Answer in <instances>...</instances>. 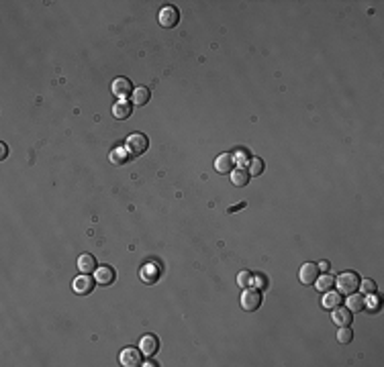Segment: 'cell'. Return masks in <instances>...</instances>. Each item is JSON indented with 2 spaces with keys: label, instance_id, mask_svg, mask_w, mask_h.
<instances>
[{
  "label": "cell",
  "instance_id": "obj_1",
  "mask_svg": "<svg viewBox=\"0 0 384 367\" xmlns=\"http://www.w3.org/2000/svg\"><path fill=\"white\" fill-rule=\"evenodd\" d=\"M335 286H337L339 294L349 296V294L357 292V288H360V276L353 274V272H343L335 278Z\"/></svg>",
  "mask_w": 384,
  "mask_h": 367
},
{
  "label": "cell",
  "instance_id": "obj_2",
  "mask_svg": "<svg viewBox=\"0 0 384 367\" xmlns=\"http://www.w3.org/2000/svg\"><path fill=\"white\" fill-rule=\"evenodd\" d=\"M147 147H149V139L143 133H131L125 141V149L131 157H137V155L145 153Z\"/></svg>",
  "mask_w": 384,
  "mask_h": 367
},
{
  "label": "cell",
  "instance_id": "obj_3",
  "mask_svg": "<svg viewBox=\"0 0 384 367\" xmlns=\"http://www.w3.org/2000/svg\"><path fill=\"white\" fill-rule=\"evenodd\" d=\"M262 304V294L258 288H245V292L241 294V308L245 312H255Z\"/></svg>",
  "mask_w": 384,
  "mask_h": 367
},
{
  "label": "cell",
  "instance_id": "obj_4",
  "mask_svg": "<svg viewBox=\"0 0 384 367\" xmlns=\"http://www.w3.org/2000/svg\"><path fill=\"white\" fill-rule=\"evenodd\" d=\"M158 20H160V24H162L164 29H172V27H176V24L180 22V12H178V8H176V6L166 4V6L160 10Z\"/></svg>",
  "mask_w": 384,
  "mask_h": 367
},
{
  "label": "cell",
  "instance_id": "obj_5",
  "mask_svg": "<svg viewBox=\"0 0 384 367\" xmlns=\"http://www.w3.org/2000/svg\"><path fill=\"white\" fill-rule=\"evenodd\" d=\"M119 361L123 367H139V365H143V351L135 349V347H127V349H123Z\"/></svg>",
  "mask_w": 384,
  "mask_h": 367
},
{
  "label": "cell",
  "instance_id": "obj_6",
  "mask_svg": "<svg viewBox=\"0 0 384 367\" xmlns=\"http://www.w3.org/2000/svg\"><path fill=\"white\" fill-rule=\"evenodd\" d=\"M94 284H96L94 278H90L88 274H82V276H78V278L74 280L72 288H74V292L78 294V296H88V294H92V290H94Z\"/></svg>",
  "mask_w": 384,
  "mask_h": 367
},
{
  "label": "cell",
  "instance_id": "obj_7",
  "mask_svg": "<svg viewBox=\"0 0 384 367\" xmlns=\"http://www.w3.org/2000/svg\"><path fill=\"white\" fill-rule=\"evenodd\" d=\"M115 278H117V274L111 266H98L94 270V280L98 286H111L115 282Z\"/></svg>",
  "mask_w": 384,
  "mask_h": 367
},
{
  "label": "cell",
  "instance_id": "obj_8",
  "mask_svg": "<svg viewBox=\"0 0 384 367\" xmlns=\"http://www.w3.org/2000/svg\"><path fill=\"white\" fill-rule=\"evenodd\" d=\"M139 349L143 351V355L151 357V355H156L160 351V340L156 334H143L141 340H139Z\"/></svg>",
  "mask_w": 384,
  "mask_h": 367
},
{
  "label": "cell",
  "instance_id": "obj_9",
  "mask_svg": "<svg viewBox=\"0 0 384 367\" xmlns=\"http://www.w3.org/2000/svg\"><path fill=\"white\" fill-rule=\"evenodd\" d=\"M111 90H113L115 96H119L121 100H125L129 94H133V84L127 80V78H117V80L113 82V86H111Z\"/></svg>",
  "mask_w": 384,
  "mask_h": 367
},
{
  "label": "cell",
  "instance_id": "obj_10",
  "mask_svg": "<svg viewBox=\"0 0 384 367\" xmlns=\"http://www.w3.org/2000/svg\"><path fill=\"white\" fill-rule=\"evenodd\" d=\"M331 320H333L337 326H349L351 320H353V314L349 308H343V306H337L333 308V314H331Z\"/></svg>",
  "mask_w": 384,
  "mask_h": 367
},
{
  "label": "cell",
  "instance_id": "obj_11",
  "mask_svg": "<svg viewBox=\"0 0 384 367\" xmlns=\"http://www.w3.org/2000/svg\"><path fill=\"white\" fill-rule=\"evenodd\" d=\"M319 278V268L317 264H304L298 272V280L304 284V286H309V284H315V280Z\"/></svg>",
  "mask_w": 384,
  "mask_h": 367
},
{
  "label": "cell",
  "instance_id": "obj_12",
  "mask_svg": "<svg viewBox=\"0 0 384 367\" xmlns=\"http://www.w3.org/2000/svg\"><path fill=\"white\" fill-rule=\"evenodd\" d=\"M131 112H133V102H129V100H119V102H115V106H113L115 118L125 120V118L131 116Z\"/></svg>",
  "mask_w": 384,
  "mask_h": 367
},
{
  "label": "cell",
  "instance_id": "obj_13",
  "mask_svg": "<svg viewBox=\"0 0 384 367\" xmlns=\"http://www.w3.org/2000/svg\"><path fill=\"white\" fill-rule=\"evenodd\" d=\"M235 168V162H233V155H229V153H223L219 155L217 160H215V170L219 174H231Z\"/></svg>",
  "mask_w": 384,
  "mask_h": 367
},
{
  "label": "cell",
  "instance_id": "obj_14",
  "mask_svg": "<svg viewBox=\"0 0 384 367\" xmlns=\"http://www.w3.org/2000/svg\"><path fill=\"white\" fill-rule=\"evenodd\" d=\"M160 274H162V268H160L158 264H147V266H143V270L139 272V276H141V280H143L145 284H153V282L160 278Z\"/></svg>",
  "mask_w": 384,
  "mask_h": 367
},
{
  "label": "cell",
  "instance_id": "obj_15",
  "mask_svg": "<svg viewBox=\"0 0 384 367\" xmlns=\"http://www.w3.org/2000/svg\"><path fill=\"white\" fill-rule=\"evenodd\" d=\"M96 268H98V264H96L94 255H90V253H82V255L78 257V270H80L82 274H92Z\"/></svg>",
  "mask_w": 384,
  "mask_h": 367
},
{
  "label": "cell",
  "instance_id": "obj_16",
  "mask_svg": "<svg viewBox=\"0 0 384 367\" xmlns=\"http://www.w3.org/2000/svg\"><path fill=\"white\" fill-rule=\"evenodd\" d=\"M129 153H127V149H125V145L123 147H115L113 151H111V164H115V166H125L127 162H129Z\"/></svg>",
  "mask_w": 384,
  "mask_h": 367
},
{
  "label": "cell",
  "instance_id": "obj_17",
  "mask_svg": "<svg viewBox=\"0 0 384 367\" xmlns=\"http://www.w3.org/2000/svg\"><path fill=\"white\" fill-rule=\"evenodd\" d=\"M249 172H247V168H235L233 172H231V182L235 184V186H247L249 184Z\"/></svg>",
  "mask_w": 384,
  "mask_h": 367
},
{
  "label": "cell",
  "instance_id": "obj_18",
  "mask_svg": "<svg viewBox=\"0 0 384 367\" xmlns=\"http://www.w3.org/2000/svg\"><path fill=\"white\" fill-rule=\"evenodd\" d=\"M149 96H151L149 88L139 86V88H135V90H133L131 102H133V104H137V106H143V104H147V102H149Z\"/></svg>",
  "mask_w": 384,
  "mask_h": 367
},
{
  "label": "cell",
  "instance_id": "obj_19",
  "mask_svg": "<svg viewBox=\"0 0 384 367\" xmlns=\"http://www.w3.org/2000/svg\"><path fill=\"white\" fill-rule=\"evenodd\" d=\"M323 308H327V310H333V308H337V306H341V296H339V292H325V298H323Z\"/></svg>",
  "mask_w": 384,
  "mask_h": 367
},
{
  "label": "cell",
  "instance_id": "obj_20",
  "mask_svg": "<svg viewBox=\"0 0 384 367\" xmlns=\"http://www.w3.org/2000/svg\"><path fill=\"white\" fill-rule=\"evenodd\" d=\"M335 286V278H331L329 274H325V276H319L317 280H315V288L323 294V292H329L331 288Z\"/></svg>",
  "mask_w": 384,
  "mask_h": 367
},
{
  "label": "cell",
  "instance_id": "obj_21",
  "mask_svg": "<svg viewBox=\"0 0 384 367\" xmlns=\"http://www.w3.org/2000/svg\"><path fill=\"white\" fill-rule=\"evenodd\" d=\"M347 308H349L351 312H362V310H364V296L357 294V292L349 294V298H347Z\"/></svg>",
  "mask_w": 384,
  "mask_h": 367
},
{
  "label": "cell",
  "instance_id": "obj_22",
  "mask_svg": "<svg viewBox=\"0 0 384 367\" xmlns=\"http://www.w3.org/2000/svg\"><path fill=\"white\" fill-rule=\"evenodd\" d=\"M364 310H370V312H378L380 310V298L374 294H366L364 298Z\"/></svg>",
  "mask_w": 384,
  "mask_h": 367
},
{
  "label": "cell",
  "instance_id": "obj_23",
  "mask_svg": "<svg viewBox=\"0 0 384 367\" xmlns=\"http://www.w3.org/2000/svg\"><path fill=\"white\" fill-rule=\"evenodd\" d=\"M337 340L341 345H349L351 340H353V330L349 328V326H341L339 330H337Z\"/></svg>",
  "mask_w": 384,
  "mask_h": 367
},
{
  "label": "cell",
  "instance_id": "obj_24",
  "mask_svg": "<svg viewBox=\"0 0 384 367\" xmlns=\"http://www.w3.org/2000/svg\"><path fill=\"white\" fill-rule=\"evenodd\" d=\"M247 172H249V176H260L264 172V162L260 160V157H253V160H249Z\"/></svg>",
  "mask_w": 384,
  "mask_h": 367
},
{
  "label": "cell",
  "instance_id": "obj_25",
  "mask_svg": "<svg viewBox=\"0 0 384 367\" xmlns=\"http://www.w3.org/2000/svg\"><path fill=\"white\" fill-rule=\"evenodd\" d=\"M237 284H239V288H243V290H245V288H249L253 284V276L249 272H239L237 274Z\"/></svg>",
  "mask_w": 384,
  "mask_h": 367
},
{
  "label": "cell",
  "instance_id": "obj_26",
  "mask_svg": "<svg viewBox=\"0 0 384 367\" xmlns=\"http://www.w3.org/2000/svg\"><path fill=\"white\" fill-rule=\"evenodd\" d=\"M360 288L364 294H374L376 292V284L372 280H360Z\"/></svg>",
  "mask_w": 384,
  "mask_h": 367
},
{
  "label": "cell",
  "instance_id": "obj_27",
  "mask_svg": "<svg viewBox=\"0 0 384 367\" xmlns=\"http://www.w3.org/2000/svg\"><path fill=\"white\" fill-rule=\"evenodd\" d=\"M253 286H255V288H260V290H266V288H268V278H266L264 274L253 276Z\"/></svg>",
  "mask_w": 384,
  "mask_h": 367
},
{
  "label": "cell",
  "instance_id": "obj_28",
  "mask_svg": "<svg viewBox=\"0 0 384 367\" xmlns=\"http://www.w3.org/2000/svg\"><path fill=\"white\" fill-rule=\"evenodd\" d=\"M317 268H319V272H325V274H327L331 266H329V261H321V264H317Z\"/></svg>",
  "mask_w": 384,
  "mask_h": 367
},
{
  "label": "cell",
  "instance_id": "obj_29",
  "mask_svg": "<svg viewBox=\"0 0 384 367\" xmlns=\"http://www.w3.org/2000/svg\"><path fill=\"white\" fill-rule=\"evenodd\" d=\"M241 208H245V202H241V204H235V206H231V208H229V212H237V210H241Z\"/></svg>",
  "mask_w": 384,
  "mask_h": 367
},
{
  "label": "cell",
  "instance_id": "obj_30",
  "mask_svg": "<svg viewBox=\"0 0 384 367\" xmlns=\"http://www.w3.org/2000/svg\"><path fill=\"white\" fill-rule=\"evenodd\" d=\"M0 149H3V151H0V157H3V160H5V157H7V153H9V151H7V145H5V143H0Z\"/></svg>",
  "mask_w": 384,
  "mask_h": 367
}]
</instances>
